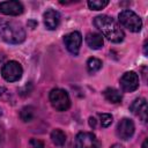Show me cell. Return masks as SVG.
I'll list each match as a JSON object with an SVG mask.
<instances>
[{
    "label": "cell",
    "instance_id": "obj_5",
    "mask_svg": "<svg viewBox=\"0 0 148 148\" xmlns=\"http://www.w3.org/2000/svg\"><path fill=\"white\" fill-rule=\"evenodd\" d=\"M22 74H23L22 66L20 65V62H17L15 60L7 61L1 68V75L8 82L18 81L22 77Z\"/></svg>",
    "mask_w": 148,
    "mask_h": 148
},
{
    "label": "cell",
    "instance_id": "obj_6",
    "mask_svg": "<svg viewBox=\"0 0 148 148\" xmlns=\"http://www.w3.org/2000/svg\"><path fill=\"white\" fill-rule=\"evenodd\" d=\"M76 148H99V141L94 133L80 132L75 136Z\"/></svg>",
    "mask_w": 148,
    "mask_h": 148
},
{
    "label": "cell",
    "instance_id": "obj_20",
    "mask_svg": "<svg viewBox=\"0 0 148 148\" xmlns=\"http://www.w3.org/2000/svg\"><path fill=\"white\" fill-rule=\"evenodd\" d=\"M28 148H45L44 147V143L38 140V139H31L29 141V147Z\"/></svg>",
    "mask_w": 148,
    "mask_h": 148
},
{
    "label": "cell",
    "instance_id": "obj_12",
    "mask_svg": "<svg viewBox=\"0 0 148 148\" xmlns=\"http://www.w3.org/2000/svg\"><path fill=\"white\" fill-rule=\"evenodd\" d=\"M43 18H44V24L49 30L57 29L60 23V14L54 9H47L43 14Z\"/></svg>",
    "mask_w": 148,
    "mask_h": 148
},
{
    "label": "cell",
    "instance_id": "obj_16",
    "mask_svg": "<svg viewBox=\"0 0 148 148\" xmlns=\"http://www.w3.org/2000/svg\"><path fill=\"white\" fill-rule=\"evenodd\" d=\"M102 68V60H99L98 58L91 57L87 60V69L89 73L94 74L96 72H98Z\"/></svg>",
    "mask_w": 148,
    "mask_h": 148
},
{
    "label": "cell",
    "instance_id": "obj_13",
    "mask_svg": "<svg viewBox=\"0 0 148 148\" xmlns=\"http://www.w3.org/2000/svg\"><path fill=\"white\" fill-rule=\"evenodd\" d=\"M86 43L87 45L92 49V50H98L103 46L104 44V40H103V37L101 34H97V32H89L87 34L86 36Z\"/></svg>",
    "mask_w": 148,
    "mask_h": 148
},
{
    "label": "cell",
    "instance_id": "obj_9",
    "mask_svg": "<svg viewBox=\"0 0 148 148\" xmlns=\"http://www.w3.org/2000/svg\"><path fill=\"white\" fill-rule=\"evenodd\" d=\"M135 126L134 123L128 118H123L117 126V135L121 140H128L134 134Z\"/></svg>",
    "mask_w": 148,
    "mask_h": 148
},
{
    "label": "cell",
    "instance_id": "obj_23",
    "mask_svg": "<svg viewBox=\"0 0 148 148\" xmlns=\"http://www.w3.org/2000/svg\"><path fill=\"white\" fill-rule=\"evenodd\" d=\"M143 49H145V54H147V42L145 43V45H143Z\"/></svg>",
    "mask_w": 148,
    "mask_h": 148
},
{
    "label": "cell",
    "instance_id": "obj_8",
    "mask_svg": "<svg viewBox=\"0 0 148 148\" xmlns=\"http://www.w3.org/2000/svg\"><path fill=\"white\" fill-rule=\"evenodd\" d=\"M64 43L66 49L74 56H76L80 51V46L82 44V36L79 31H72L64 36Z\"/></svg>",
    "mask_w": 148,
    "mask_h": 148
},
{
    "label": "cell",
    "instance_id": "obj_15",
    "mask_svg": "<svg viewBox=\"0 0 148 148\" xmlns=\"http://www.w3.org/2000/svg\"><path fill=\"white\" fill-rule=\"evenodd\" d=\"M51 140L56 146L62 147L65 145V142H66V134L59 128L53 130L52 133H51Z\"/></svg>",
    "mask_w": 148,
    "mask_h": 148
},
{
    "label": "cell",
    "instance_id": "obj_1",
    "mask_svg": "<svg viewBox=\"0 0 148 148\" xmlns=\"http://www.w3.org/2000/svg\"><path fill=\"white\" fill-rule=\"evenodd\" d=\"M95 27L112 43H120L124 40L125 34L118 22L109 15H98L94 18Z\"/></svg>",
    "mask_w": 148,
    "mask_h": 148
},
{
    "label": "cell",
    "instance_id": "obj_17",
    "mask_svg": "<svg viewBox=\"0 0 148 148\" xmlns=\"http://www.w3.org/2000/svg\"><path fill=\"white\" fill-rule=\"evenodd\" d=\"M109 3L108 0H89L88 1V6L90 9L92 10H99L103 9L104 7H106Z\"/></svg>",
    "mask_w": 148,
    "mask_h": 148
},
{
    "label": "cell",
    "instance_id": "obj_19",
    "mask_svg": "<svg viewBox=\"0 0 148 148\" xmlns=\"http://www.w3.org/2000/svg\"><path fill=\"white\" fill-rule=\"evenodd\" d=\"M99 123L102 125V127H109L112 124V116L110 113H99Z\"/></svg>",
    "mask_w": 148,
    "mask_h": 148
},
{
    "label": "cell",
    "instance_id": "obj_22",
    "mask_svg": "<svg viewBox=\"0 0 148 148\" xmlns=\"http://www.w3.org/2000/svg\"><path fill=\"white\" fill-rule=\"evenodd\" d=\"M111 148H124V146H121L120 143H114L111 146Z\"/></svg>",
    "mask_w": 148,
    "mask_h": 148
},
{
    "label": "cell",
    "instance_id": "obj_11",
    "mask_svg": "<svg viewBox=\"0 0 148 148\" xmlns=\"http://www.w3.org/2000/svg\"><path fill=\"white\" fill-rule=\"evenodd\" d=\"M0 13L5 15L17 16L23 13V6L20 1H16V0L3 1L0 3Z\"/></svg>",
    "mask_w": 148,
    "mask_h": 148
},
{
    "label": "cell",
    "instance_id": "obj_2",
    "mask_svg": "<svg viewBox=\"0 0 148 148\" xmlns=\"http://www.w3.org/2000/svg\"><path fill=\"white\" fill-rule=\"evenodd\" d=\"M0 37L9 44H20L25 39V30L15 22L0 18Z\"/></svg>",
    "mask_w": 148,
    "mask_h": 148
},
{
    "label": "cell",
    "instance_id": "obj_14",
    "mask_svg": "<svg viewBox=\"0 0 148 148\" xmlns=\"http://www.w3.org/2000/svg\"><path fill=\"white\" fill-rule=\"evenodd\" d=\"M103 95L105 97V99L110 103H120L121 99H123V96H121V92L114 88H106L104 91H103Z\"/></svg>",
    "mask_w": 148,
    "mask_h": 148
},
{
    "label": "cell",
    "instance_id": "obj_24",
    "mask_svg": "<svg viewBox=\"0 0 148 148\" xmlns=\"http://www.w3.org/2000/svg\"><path fill=\"white\" fill-rule=\"evenodd\" d=\"M142 148H147V140L143 141V143H142Z\"/></svg>",
    "mask_w": 148,
    "mask_h": 148
},
{
    "label": "cell",
    "instance_id": "obj_21",
    "mask_svg": "<svg viewBox=\"0 0 148 148\" xmlns=\"http://www.w3.org/2000/svg\"><path fill=\"white\" fill-rule=\"evenodd\" d=\"M89 125H90V127H95V125H96V120H95V118H92V117L89 118Z\"/></svg>",
    "mask_w": 148,
    "mask_h": 148
},
{
    "label": "cell",
    "instance_id": "obj_10",
    "mask_svg": "<svg viewBox=\"0 0 148 148\" xmlns=\"http://www.w3.org/2000/svg\"><path fill=\"white\" fill-rule=\"evenodd\" d=\"M130 110L132 111V113L136 117H139L143 123L147 121V112H148V106H147V101L146 98H135L131 106H130Z\"/></svg>",
    "mask_w": 148,
    "mask_h": 148
},
{
    "label": "cell",
    "instance_id": "obj_18",
    "mask_svg": "<svg viewBox=\"0 0 148 148\" xmlns=\"http://www.w3.org/2000/svg\"><path fill=\"white\" fill-rule=\"evenodd\" d=\"M20 117L23 121H30L34 118V109L31 106H24L20 112Z\"/></svg>",
    "mask_w": 148,
    "mask_h": 148
},
{
    "label": "cell",
    "instance_id": "obj_4",
    "mask_svg": "<svg viewBox=\"0 0 148 148\" xmlns=\"http://www.w3.org/2000/svg\"><path fill=\"white\" fill-rule=\"evenodd\" d=\"M50 102L52 104V106L57 110V111H66L69 109L71 106V98L69 95L66 90L60 89V88H56L52 89L50 91L49 95Z\"/></svg>",
    "mask_w": 148,
    "mask_h": 148
},
{
    "label": "cell",
    "instance_id": "obj_3",
    "mask_svg": "<svg viewBox=\"0 0 148 148\" xmlns=\"http://www.w3.org/2000/svg\"><path fill=\"white\" fill-rule=\"evenodd\" d=\"M118 20L120 24L132 32H139L142 28V21L140 16L131 9H124L119 13Z\"/></svg>",
    "mask_w": 148,
    "mask_h": 148
},
{
    "label": "cell",
    "instance_id": "obj_7",
    "mask_svg": "<svg viewBox=\"0 0 148 148\" xmlns=\"http://www.w3.org/2000/svg\"><path fill=\"white\" fill-rule=\"evenodd\" d=\"M120 87L125 92H132L139 88V76L135 72L130 71L123 74L120 77Z\"/></svg>",
    "mask_w": 148,
    "mask_h": 148
}]
</instances>
